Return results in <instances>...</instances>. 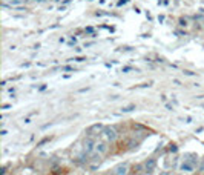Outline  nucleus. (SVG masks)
Returning <instances> with one entry per match:
<instances>
[{"label":"nucleus","instance_id":"obj_10","mask_svg":"<svg viewBox=\"0 0 204 175\" xmlns=\"http://www.w3.org/2000/svg\"><path fill=\"white\" fill-rule=\"evenodd\" d=\"M161 175H169V173H167V172H163V173H161Z\"/></svg>","mask_w":204,"mask_h":175},{"label":"nucleus","instance_id":"obj_9","mask_svg":"<svg viewBox=\"0 0 204 175\" xmlns=\"http://www.w3.org/2000/svg\"><path fill=\"white\" fill-rule=\"evenodd\" d=\"M176 151H178V147L175 144H170V152H176Z\"/></svg>","mask_w":204,"mask_h":175},{"label":"nucleus","instance_id":"obj_4","mask_svg":"<svg viewBox=\"0 0 204 175\" xmlns=\"http://www.w3.org/2000/svg\"><path fill=\"white\" fill-rule=\"evenodd\" d=\"M128 173V164H118L114 170V175H126Z\"/></svg>","mask_w":204,"mask_h":175},{"label":"nucleus","instance_id":"obj_6","mask_svg":"<svg viewBox=\"0 0 204 175\" xmlns=\"http://www.w3.org/2000/svg\"><path fill=\"white\" fill-rule=\"evenodd\" d=\"M155 166H157L155 158H149V160L144 163V167H146V170H147V172H152V170L155 169Z\"/></svg>","mask_w":204,"mask_h":175},{"label":"nucleus","instance_id":"obj_8","mask_svg":"<svg viewBox=\"0 0 204 175\" xmlns=\"http://www.w3.org/2000/svg\"><path fill=\"white\" fill-rule=\"evenodd\" d=\"M134 109H135V105H131V106H126V108H123L121 111H123V112H132Z\"/></svg>","mask_w":204,"mask_h":175},{"label":"nucleus","instance_id":"obj_3","mask_svg":"<svg viewBox=\"0 0 204 175\" xmlns=\"http://www.w3.org/2000/svg\"><path fill=\"white\" fill-rule=\"evenodd\" d=\"M195 169V163L192 161H187V160H184V163L181 164V170H184V172H192Z\"/></svg>","mask_w":204,"mask_h":175},{"label":"nucleus","instance_id":"obj_1","mask_svg":"<svg viewBox=\"0 0 204 175\" xmlns=\"http://www.w3.org/2000/svg\"><path fill=\"white\" fill-rule=\"evenodd\" d=\"M103 135H105V138H106L108 141H114V140H117V137H118L117 129L112 128V126H105V128H103Z\"/></svg>","mask_w":204,"mask_h":175},{"label":"nucleus","instance_id":"obj_7","mask_svg":"<svg viewBox=\"0 0 204 175\" xmlns=\"http://www.w3.org/2000/svg\"><path fill=\"white\" fill-rule=\"evenodd\" d=\"M5 3H11V5H19V3H22L23 0H3Z\"/></svg>","mask_w":204,"mask_h":175},{"label":"nucleus","instance_id":"obj_5","mask_svg":"<svg viewBox=\"0 0 204 175\" xmlns=\"http://www.w3.org/2000/svg\"><path fill=\"white\" fill-rule=\"evenodd\" d=\"M95 152H98V154H106L108 152V144L106 143H97L95 144Z\"/></svg>","mask_w":204,"mask_h":175},{"label":"nucleus","instance_id":"obj_2","mask_svg":"<svg viewBox=\"0 0 204 175\" xmlns=\"http://www.w3.org/2000/svg\"><path fill=\"white\" fill-rule=\"evenodd\" d=\"M95 141H94V138H86V141H84V146H83V152L86 154V155H89V154H92L94 151H95Z\"/></svg>","mask_w":204,"mask_h":175}]
</instances>
